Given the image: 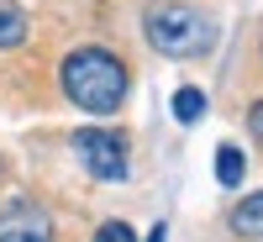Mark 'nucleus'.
<instances>
[{"instance_id": "1", "label": "nucleus", "mask_w": 263, "mask_h": 242, "mask_svg": "<svg viewBox=\"0 0 263 242\" xmlns=\"http://www.w3.org/2000/svg\"><path fill=\"white\" fill-rule=\"evenodd\" d=\"M58 79H63V95H69L79 111H90V116H111L126 100V69H121V58L105 53V48H74L63 58Z\"/></svg>"}, {"instance_id": "5", "label": "nucleus", "mask_w": 263, "mask_h": 242, "mask_svg": "<svg viewBox=\"0 0 263 242\" xmlns=\"http://www.w3.org/2000/svg\"><path fill=\"white\" fill-rule=\"evenodd\" d=\"M232 232H237V237H253V242H263V190L232 206Z\"/></svg>"}, {"instance_id": "10", "label": "nucleus", "mask_w": 263, "mask_h": 242, "mask_svg": "<svg viewBox=\"0 0 263 242\" xmlns=\"http://www.w3.org/2000/svg\"><path fill=\"white\" fill-rule=\"evenodd\" d=\"M248 132H253V137L263 142V100H258V105H253V111H248Z\"/></svg>"}, {"instance_id": "4", "label": "nucleus", "mask_w": 263, "mask_h": 242, "mask_svg": "<svg viewBox=\"0 0 263 242\" xmlns=\"http://www.w3.org/2000/svg\"><path fill=\"white\" fill-rule=\"evenodd\" d=\"M0 242H53V216L37 200H11L0 211Z\"/></svg>"}, {"instance_id": "7", "label": "nucleus", "mask_w": 263, "mask_h": 242, "mask_svg": "<svg viewBox=\"0 0 263 242\" xmlns=\"http://www.w3.org/2000/svg\"><path fill=\"white\" fill-rule=\"evenodd\" d=\"M21 42H27V16H21V6L0 0V48H21Z\"/></svg>"}, {"instance_id": "3", "label": "nucleus", "mask_w": 263, "mask_h": 242, "mask_svg": "<svg viewBox=\"0 0 263 242\" xmlns=\"http://www.w3.org/2000/svg\"><path fill=\"white\" fill-rule=\"evenodd\" d=\"M69 142H74L79 163L90 169L95 179H126V142L116 137V132H105V126H79Z\"/></svg>"}, {"instance_id": "8", "label": "nucleus", "mask_w": 263, "mask_h": 242, "mask_svg": "<svg viewBox=\"0 0 263 242\" xmlns=\"http://www.w3.org/2000/svg\"><path fill=\"white\" fill-rule=\"evenodd\" d=\"M174 116H179L184 126H195V121L205 116V90H195V84H184V90L174 95Z\"/></svg>"}, {"instance_id": "6", "label": "nucleus", "mask_w": 263, "mask_h": 242, "mask_svg": "<svg viewBox=\"0 0 263 242\" xmlns=\"http://www.w3.org/2000/svg\"><path fill=\"white\" fill-rule=\"evenodd\" d=\"M242 174H248V158H242V147L221 142V147H216V179H221L227 190H237V184H242Z\"/></svg>"}, {"instance_id": "9", "label": "nucleus", "mask_w": 263, "mask_h": 242, "mask_svg": "<svg viewBox=\"0 0 263 242\" xmlns=\"http://www.w3.org/2000/svg\"><path fill=\"white\" fill-rule=\"evenodd\" d=\"M95 242H137V232H132L126 221H105V227L95 232Z\"/></svg>"}, {"instance_id": "2", "label": "nucleus", "mask_w": 263, "mask_h": 242, "mask_svg": "<svg viewBox=\"0 0 263 242\" xmlns=\"http://www.w3.org/2000/svg\"><path fill=\"white\" fill-rule=\"evenodd\" d=\"M147 42L168 58H200L216 48V21L195 6H179V0H163V6L147 11Z\"/></svg>"}]
</instances>
